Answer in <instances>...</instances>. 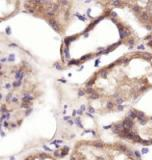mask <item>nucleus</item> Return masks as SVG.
Segmentation results:
<instances>
[{
	"mask_svg": "<svg viewBox=\"0 0 152 160\" xmlns=\"http://www.w3.org/2000/svg\"><path fill=\"white\" fill-rule=\"evenodd\" d=\"M71 160H133L129 151L120 145L87 143L78 144Z\"/></svg>",
	"mask_w": 152,
	"mask_h": 160,
	"instance_id": "1",
	"label": "nucleus"
},
{
	"mask_svg": "<svg viewBox=\"0 0 152 160\" xmlns=\"http://www.w3.org/2000/svg\"><path fill=\"white\" fill-rule=\"evenodd\" d=\"M25 160H54L52 157L48 156L46 154H42V153H37L34 155H30L29 157H27Z\"/></svg>",
	"mask_w": 152,
	"mask_h": 160,
	"instance_id": "2",
	"label": "nucleus"
}]
</instances>
